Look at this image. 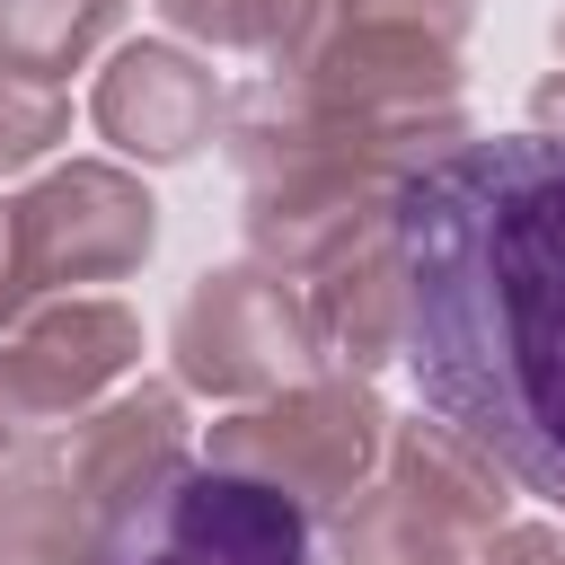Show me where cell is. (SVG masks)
Masks as SVG:
<instances>
[{"mask_svg": "<svg viewBox=\"0 0 565 565\" xmlns=\"http://www.w3.org/2000/svg\"><path fill=\"white\" fill-rule=\"evenodd\" d=\"M415 397L539 503H565V132H486L397 194Z\"/></svg>", "mask_w": 565, "mask_h": 565, "instance_id": "1", "label": "cell"}, {"mask_svg": "<svg viewBox=\"0 0 565 565\" xmlns=\"http://www.w3.org/2000/svg\"><path fill=\"white\" fill-rule=\"evenodd\" d=\"M88 565H327V539L274 477L159 459L106 503Z\"/></svg>", "mask_w": 565, "mask_h": 565, "instance_id": "2", "label": "cell"}]
</instances>
